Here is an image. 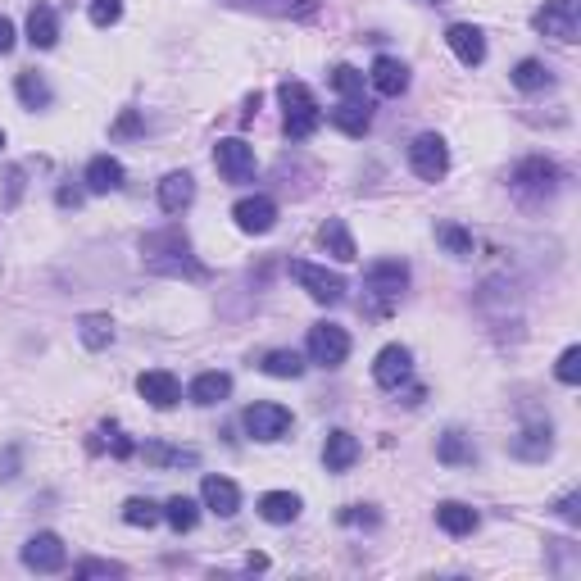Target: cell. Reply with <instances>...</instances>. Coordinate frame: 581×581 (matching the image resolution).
<instances>
[{"mask_svg":"<svg viewBox=\"0 0 581 581\" xmlns=\"http://www.w3.org/2000/svg\"><path fill=\"white\" fill-rule=\"evenodd\" d=\"M141 255L155 273H168V277H205V268L191 259V241L182 237L178 227H168V232H155V237L141 241Z\"/></svg>","mask_w":581,"mask_h":581,"instance_id":"1","label":"cell"},{"mask_svg":"<svg viewBox=\"0 0 581 581\" xmlns=\"http://www.w3.org/2000/svg\"><path fill=\"white\" fill-rule=\"evenodd\" d=\"M404 286H409V268L400 259H377L364 273V309L373 318H386L395 305H400Z\"/></svg>","mask_w":581,"mask_h":581,"instance_id":"2","label":"cell"},{"mask_svg":"<svg viewBox=\"0 0 581 581\" xmlns=\"http://www.w3.org/2000/svg\"><path fill=\"white\" fill-rule=\"evenodd\" d=\"M277 100H282V109H286V137L291 141L314 137L318 123H323V109H318L314 91H309L305 82H282V87H277Z\"/></svg>","mask_w":581,"mask_h":581,"instance_id":"3","label":"cell"},{"mask_svg":"<svg viewBox=\"0 0 581 581\" xmlns=\"http://www.w3.org/2000/svg\"><path fill=\"white\" fill-rule=\"evenodd\" d=\"M513 191H518L522 200H532V205H541V200H550L554 191H559V182H563V173H559V164H550V159H541V155H532V159H522L518 168H513Z\"/></svg>","mask_w":581,"mask_h":581,"instance_id":"4","label":"cell"},{"mask_svg":"<svg viewBox=\"0 0 581 581\" xmlns=\"http://www.w3.org/2000/svg\"><path fill=\"white\" fill-rule=\"evenodd\" d=\"M532 28L545 32V37H554V41H577V32H581V0H545V10H536Z\"/></svg>","mask_w":581,"mask_h":581,"instance_id":"5","label":"cell"},{"mask_svg":"<svg viewBox=\"0 0 581 581\" xmlns=\"http://www.w3.org/2000/svg\"><path fill=\"white\" fill-rule=\"evenodd\" d=\"M241 427H246L255 441H282L286 432H291V409H282V404H250L246 414H241Z\"/></svg>","mask_w":581,"mask_h":581,"instance_id":"6","label":"cell"},{"mask_svg":"<svg viewBox=\"0 0 581 581\" xmlns=\"http://www.w3.org/2000/svg\"><path fill=\"white\" fill-rule=\"evenodd\" d=\"M409 164H414V173L423 182H441L445 173H450V150H445V141L436 137V132H423V137L409 146Z\"/></svg>","mask_w":581,"mask_h":581,"instance_id":"7","label":"cell"},{"mask_svg":"<svg viewBox=\"0 0 581 581\" xmlns=\"http://www.w3.org/2000/svg\"><path fill=\"white\" fill-rule=\"evenodd\" d=\"M345 355H350V336H345V327H336V323L309 327V359H314V364L341 368Z\"/></svg>","mask_w":581,"mask_h":581,"instance_id":"8","label":"cell"},{"mask_svg":"<svg viewBox=\"0 0 581 581\" xmlns=\"http://www.w3.org/2000/svg\"><path fill=\"white\" fill-rule=\"evenodd\" d=\"M214 164L227 182H250L255 178V146H246L241 137H223L214 146Z\"/></svg>","mask_w":581,"mask_h":581,"instance_id":"9","label":"cell"},{"mask_svg":"<svg viewBox=\"0 0 581 581\" xmlns=\"http://www.w3.org/2000/svg\"><path fill=\"white\" fill-rule=\"evenodd\" d=\"M291 277H296L300 286L309 291V300H318V305H336V300L345 296V277L341 273H327V268L318 264H291Z\"/></svg>","mask_w":581,"mask_h":581,"instance_id":"10","label":"cell"},{"mask_svg":"<svg viewBox=\"0 0 581 581\" xmlns=\"http://www.w3.org/2000/svg\"><path fill=\"white\" fill-rule=\"evenodd\" d=\"M409 377H414V355H409L404 345H386L373 364V382L382 386V391H400Z\"/></svg>","mask_w":581,"mask_h":581,"instance_id":"11","label":"cell"},{"mask_svg":"<svg viewBox=\"0 0 581 581\" xmlns=\"http://www.w3.org/2000/svg\"><path fill=\"white\" fill-rule=\"evenodd\" d=\"M232 218H237L241 232H250V237H264V232H273L277 223V205L268 196H246L232 205Z\"/></svg>","mask_w":581,"mask_h":581,"instance_id":"12","label":"cell"},{"mask_svg":"<svg viewBox=\"0 0 581 581\" xmlns=\"http://www.w3.org/2000/svg\"><path fill=\"white\" fill-rule=\"evenodd\" d=\"M64 559L69 554H64V541L55 532H41L23 545V568H32V572H60Z\"/></svg>","mask_w":581,"mask_h":581,"instance_id":"13","label":"cell"},{"mask_svg":"<svg viewBox=\"0 0 581 581\" xmlns=\"http://www.w3.org/2000/svg\"><path fill=\"white\" fill-rule=\"evenodd\" d=\"M137 391L146 404H155V409H173V404L182 400V386L173 373H164V368H150V373L137 377Z\"/></svg>","mask_w":581,"mask_h":581,"instance_id":"14","label":"cell"},{"mask_svg":"<svg viewBox=\"0 0 581 581\" xmlns=\"http://www.w3.org/2000/svg\"><path fill=\"white\" fill-rule=\"evenodd\" d=\"M445 41H450V50L459 55V64H468V69H477V64L486 60V37L473 23H454V28L445 32Z\"/></svg>","mask_w":581,"mask_h":581,"instance_id":"15","label":"cell"},{"mask_svg":"<svg viewBox=\"0 0 581 581\" xmlns=\"http://www.w3.org/2000/svg\"><path fill=\"white\" fill-rule=\"evenodd\" d=\"M368 82H373L377 96H404L409 91V69L400 60H391V55H377L373 69H368Z\"/></svg>","mask_w":581,"mask_h":581,"instance_id":"16","label":"cell"},{"mask_svg":"<svg viewBox=\"0 0 581 581\" xmlns=\"http://www.w3.org/2000/svg\"><path fill=\"white\" fill-rule=\"evenodd\" d=\"M200 500H205L209 513H218V518H232V513L241 509V491L227 477H205L200 482Z\"/></svg>","mask_w":581,"mask_h":581,"instance_id":"17","label":"cell"},{"mask_svg":"<svg viewBox=\"0 0 581 581\" xmlns=\"http://www.w3.org/2000/svg\"><path fill=\"white\" fill-rule=\"evenodd\" d=\"M318 246L327 250L332 259H341V264H350V259H359L355 250V237H350V227H345V218H327L323 227H318Z\"/></svg>","mask_w":581,"mask_h":581,"instance_id":"18","label":"cell"},{"mask_svg":"<svg viewBox=\"0 0 581 581\" xmlns=\"http://www.w3.org/2000/svg\"><path fill=\"white\" fill-rule=\"evenodd\" d=\"M123 187V164L114 155H96L87 164V191L91 196H109V191Z\"/></svg>","mask_w":581,"mask_h":581,"instance_id":"19","label":"cell"},{"mask_svg":"<svg viewBox=\"0 0 581 581\" xmlns=\"http://www.w3.org/2000/svg\"><path fill=\"white\" fill-rule=\"evenodd\" d=\"M191 200H196V182H191V173H168V178L159 182V209H164V214H182Z\"/></svg>","mask_w":581,"mask_h":581,"instance_id":"20","label":"cell"},{"mask_svg":"<svg viewBox=\"0 0 581 581\" xmlns=\"http://www.w3.org/2000/svg\"><path fill=\"white\" fill-rule=\"evenodd\" d=\"M332 128H341L345 137H364V132L373 128V109H368V100H341V105L332 109Z\"/></svg>","mask_w":581,"mask_h":581,"instance_id":"21","label":"cell"},{"mask_svg":"<svg viewBox=\"0 0 581 581\" xmlns=\"http://www.w3.org/2000/svg\"><path fill=\"white\" fill-rule=\"evenodd\" d=\"M359 459V441L350 432H332L323 445V463H327V473H345V468H355Z\"/></svg>","mask_w":581,"mask_h":581,"instance_id":"22","label":"cell"},{"mask_svg":"<svg viewBox=\"0 0 581 581\" xmlns=\"http://www.w3.org/2000/svg\"><path fill=\"white\" fill-rule=\"evenodd\" d=\"M28 41L37 50H50L55 41H60V19H55V10H50V5H32V14H28Z\"/></svg>","mask_w":581,"mask_h":581,"instance_id":"23","label":"cell"},{"mask_svg":"<svg viewBox=\"0 0 581 581\" xmlns=\"http://www.w3.org/2000/svg\"><path fill=\"white\" fill-rule=\"evenodd\" d=\"M259 518L264 522H296L300 518V495H291V491H268V495H259Z\"/></svg>","mask_w":581,"mask_h":581,"instance_id":"24","label":"cell"},{"mask_svg":"<svg viewBox=\"0 0 581 581\" xmlns=\"http://www.w3.org/2000/svg\"><path fill=\"white\" fill-rule=\"evenodd\" d=\"M436 522H441V532H450V536H468V532H477V513L468 509V504H459V500L436 504Z\"/></svg>","mask_w":581,"mask_h":581,"instance_id":"25","label":"cell"},{"mask_svg":"<svg viewBox=\"0 0 581 581\" xmlns=\"http://www.w3.org/2000/svg\"><path fill=\"white\" fill-rule=\"evenodd\" d=\"M227 395H232V377L227 373H200L191 382V400L196 404H223Z\"/></svg>","mask_w":581,"mask_h":581,"instance_id":"26","label":"cell"},{"mask_svg":"<svg viewBox=\"0 0 581 581\" xmlns=\"http://www.w3.org/2000/svg\"><path fill=\"white\" fill-rule=\"evenodd\" d=\"M259 368H264L268 377H282V382H296V377L305 373V359H300L296 350H268V355L259 359Z\"/></svg>","mask_w":581,"mask_h":581,"instance_id":"27","label":"cell"},{"mask_svg":"<svg viewBox=\"0 0 581 581\" xmlns=\"http://www.w3.org/2000/svg\"><path fill=\"white\" fill-rule=\"evenodd\" d=\"M78 336L87 350H105V345L114 341V323H109V314H82Z\"/></svg>","mask_w":581,"mask_h":581,"instance_id":"28","label":"cell"},{"mask_svg":"<svg viewBox=\"0 0 581 581\" xmlns=\"http://www.w3.org/2000/svg\"><path fill=\"white\" fill-rule=\"evenodd\" d=\"M164 522L173 527V532H191L200 522V504L187 500V495H173V500L164 504Z\"/></svg>","mask_w":581,"mask_h":581,"instance_id":"29","label":"cell"},{"mask_svg":"<svg viewBox=\"0 0 581 581\" xmlns=\"http://www.w3.org/2000/svg\"><path fill=\"white\" fill-rule=\"evenodd\" d=\"M436 459L459 468V463H473L477 454H473V445H468V436H463V432H445L441 445H436Z\"/></svg>","mask_w":581,"mask_h":581,"instance_id":"30","label":"cell"},{"mask_svg":"<svg viewBox=\"0 0 581 581\" xmlns=\"http://www.w3.org/2000/svg\"><path fill=\"white\" fill-rule=\"evenodd\" d=\"M364 82H368V73H359L355 64H336L332 69V87L341 91L345 100H364Z\"/></svg>","mask_w":581,"mask_h":581,"instance_id":"31","label":"cell"},{"mask_svg":"<svg viewBox=\"0 0 581 581\" xmlns=\"http://www.w3.org/2000/svg\"><path fill=\"white\" fill-rule=\"evenodd\" d=\"M14 87H19V100L28 109H46L50 105V87H46V78H41V73H19V82H14Z\"/></svg>","mask_w":581,"mask_h":581,"instance_id":"32","label":"cell"},{"mask_svg":"<svg viewBox=\"0 0 581 581\" xmlns=\"http://www.w3.org/2000/svg\"><path fill=\"white\" fill-rule=\"evenodd\" d=\"M550 69H545L541 60H522L518 69H513V87L518 91H541V87H550Z\"/></svg>","mask_w":581,"mask_h":581,"instance_id":"33","label":"cell"},{"mask_svg":"<svg viewBox=\"0 0 581 581\" xmlns=\"http://www.w3.org/2000/svg\"><path fill=\"white\" fill-rule=\"evenodd\" d=\"M436 241H441V246L450 250L454 259H468V255H473V232H463V227H454V223L436 227Z\"/></svg>","mask_w":581,"mask_h":581,"instance_id":"34","label":"cell"},{"mask_svg":"<svg viewBox=\"0 0 581 581\" xmlns=\"http://www.w3.org/2000/svg\"><path fill=\"white\" fill-rule=\"evenodd\" d=\"M159 518H164V509L150 504V500H128V504H123V522H128V527H155Z\"/></svg>","mask_w":581,"mask_h":581,"instance_id":"35","label":"cell"},{"mask_svg":"<svg viewBox=\"0 0 581 581\" xmlns=\"http://www.w3.org/2000/svg\"><path fill=\"white\" fill-rule=\"evenodd\" d=\"M150 463H164V468H196V450H168V445H146Z\"/></svg>","mask_w":581,"mask_h":581,"instance_id":"36","label":"cell"},{"mask_svg":"<svg viewBox=\"0 0 581 581\" xmlns=\"http://www.w3.org/2000/svg\"><path fill=\"white\" fill-rule=\"evenodd\" d=\"M554 377H559L563 386H577L581 382V345H568L559 355V364H554Z\"/></svg>","mask_w":581,"mask_h":581,"instance_id":"37","label":"cell"},{"mask_svg":"<svg viewBox=\"0 0 581 581\" xmlns=\"http://www.w3.org/2000/svg\"><path fill=\"white\" fill-rule=\"evenodd\" d=\"M119 19H123V0H91V23L96 28H109Z\"/></svg>","mask_w":581,"mask_h":581,"instance_id":"38","label":"cell"},{"mask_svg":"<svg viewBox=\"0 0 581 581\" xmlns=\"http://www.w3.org/2000/svg\"><path fill=\"white\" fill-rule=\"evenodd\" d=\"M73 577H123V563H109V559H87V563H78L73 568Z\"/></svg>","mask_w":581,"mask_h":581,"instance_id":"39","label":"cell"},{"mask_svg":"<svg viewBox=\"0 0 581 581\" xmlns=\"http://www.w3.org/2000/svg\"><path fill=\"white\" fill-rule=\"evenodd\" d=\"M227 5H241V10H264V14H291V0H227Z\"/></svg>","mask_w":581,"mask_h":581,"instance_id":"40","label":"cell"},{"mask_svg":"<svg viewBox=\"0 0 581 581\" xmlns=\"http://www.w3.org/2000/svg\"><path fill=\"white\" fill-rule=\"evenodd\" d=\"M559 518H563V522H581V495H577V491H568V495L559 500Z\"/></svg>","mask_w":581,"mask_h":581,"instance_id":"41","label":"cell"},{"mask_svg":"<svg viewBox=\"0 0 581 581\" xmlns=\"http://www.w3.org/2000/svg\"><path fill=\"white\" fill-rule=\"evenodd\" d=\"M132 132H141V119H137V109H128L119 123H114V137H132Z\"/></svg>","mask_w":581,"mask_h":581,"instance_id":"42","label":"cell"},{"mask_svg":"<svg viewBox=\"0 0 581 581\" xmlns=\"http://www.w3.org/2000/svg\"><path fill=\"white\" fill-rule=\"evenodd\" d=\"M10 50H14V23L0 14V55H10Z\"/></svg>","mask_w":581,"mask_h":581,"instance_id":"43","label":"cell"},{"mask_svg":"<svg viewBox=\"0 0 581 581\" xmlns=\"http://www.w3.org/2000/svg\"><path fill=\"white\" fill-rule=\"evenodd\" d=\"M109 445H114V454H119V459H128V454H132V441L123 432H109Z\"/></svg>","mask_w":581,"mask_h":581,"instance_id":"44","label":"cell"},{"mask_svg":"<svg viewBox=\"0 0 581 581\" xmlns=\"http://www.w3.org/2000/svg\"><path fill=\"white\" fill-rule=\"evenodd\" d=\"M78 200H82V196H78V191H69V187H64V191H60V205H73V209H78Z\"/></svg>","mask_w":581,"mask_h":581,"instance_id":"45","label":"cell"},{"mask_svg":"<svg viewBox=\"0 0 581 581\" xmlns=\"http://www.w3.org/2000/svg\"><path fill=\"white\" fill-rule=\"evenodd\" d=\"M0 146H5V132H0Z\"/></svg>","mask_w":581,"mask_h":581,"instance_id":"46","label":"cell"},{"mask_svg":"<svg viewBox=\"0 0 581 581\" xmlns=\"http://www.w3.org/2000/svg\"><path fill=\"white\" fill-rule=\"evenodd\" d=\"M427 5H436V0H427Z\"/></svg>","mask_w":581,"mask_h":581,"instance_id":"47","label":"cell"}]
</instances>
